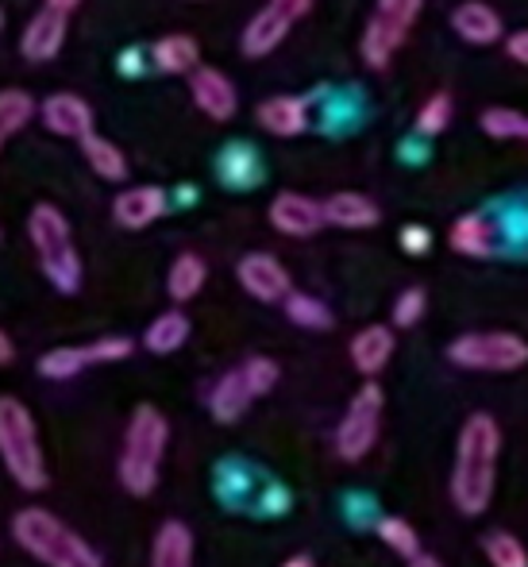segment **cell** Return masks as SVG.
Instances as JSON below:
<instances>
[{
  "mask_svg": "<svg viewBox=\"0 0 528 567\" xmlns=\"http://www.w3.org/2000/svg\"><path fill=\"white\" fill-rule=\"evenodd\" d=\"M151 567H194V533L182 522H166L151 545Z\"/></svg>",
  "mask_w": 528,
  "mask_h": 567,
  "instance_id": "22",
  "label": "cell"
},
{
  "mask_svg": "<svg viewBox=\"0 0 528 567\" xmlns=\"http://www.w3.org/2000/svg\"><path fill=\"white\" fill-rule=\"evenodd\" d=\"M424 306H428V298H424L421 286H413V290H405L402 298L394 301V324L397 329H413V324L424 317Z\"/></svg>",
  "mask_w": 528,
  "mask_h": 567,
  "instance_id": "35",
  "label": "cell"
},
{
  "mask_svg": "<svg viewBox=\"0 0 528 567\" xmlns=\"http://www.w3.org/2000/svg\"><path fill=\"white\" fill-rule=\"evenodd\" d=\"M506 54L517 62V66H528V28L514 31V35L506 39Z\"/></svg>",
  "mask_w": 528,
  "mask_h": 567,
  "instance_id": "37",
  "label": "cell"
},
{
  "mask_svg": "<svg viewBox=\"0 0 528 567\" xmlns=\"http://www.w3.org/2000/svg\"><path fill=\"white\" fill-rule=\"evenodd\" d=\"M478 124H483V132L490 135V140H528V116L517 113V109L494 105V109H486Z\"/></svg>",
  "mask_w": 528,
  "mask_h": 567,
  "instance_id": "30",
  "label": "cell"
},
{
  "mask_svg": "<svg viewBox=\"0 0 528 567\" xmlns=\"http://www.w3.org/2000/svg\"><path fill=\"white\" fill-rule=\"evenodd\" d=\"M390 355H394V332L386 324H366L355 340H351V363L359 374L374 379L379 371H386Z\"/></svg>",
  "mask_w": 528,
  "mask_h": 567,
  "instance_id": "19",
  "label": "cell"
},
{
  "mask_svg": "<svg viewBox=\"0 0 528 567\" xmlns=\"http://www.w3.org/2000/svg\"><path fill=\"white\" fill-rule=\"evenodd\" d=\"M447 124H452V97H447V93H432V97L424 101V109L417 113V132L421 135H439Z\"/></svg>",
  "mask_w": 528,
  "mask_h": 567,
  "instance_id": "34",
  "label": "cell"
},
{
  "mask_svg": "<svg viewBox=\"0 0 528 567\" xmlns=\"http://www.w3.org/2000/svg\"><path fill=\"white\" fill-rule=\"evenodd\" d=\"M452 247L459 255H467V259H490L494 255V228L486 217H478V213H467V217L455 220L452 228Z\"/></svg>",
  "mask_w": 528,
  "mask_h": 567,
  "instance_id": "26",
  "label": "cell"
},
{
  "mask_svg": "<svg viewBox=\"0 0 528 567\" xmlns=\"http://www.w3.org/2000/svg\"><path fill=\"white\" fill-rule=\"evenodd\" d=\"M313 0H267L259 12L251 16V23L239 35V47H244L247 59H262V54L278 51L290 35V28L298 20H306Z\"/></svg>",
  "mask_w": 528,
  "mask_h": 567,
  "instance_id": "9",
  "label": "cell"
},
{
  "mask_svg": "<svg viewBox=\"0 0 528 567\" xmlns=\"http://www.w3.org/2000/svg\"><path fill=\"white\" fill-rule=\"evenodd\" d=\"M239 371H244V379H247V386H251L255 398L270 394V390L278 386V374H282L275 359H267V355H251L244 367H239Z\"/></svg>",
  "mask_w": 528,
  "mask_h": 567,
  "instance_id": "33",
  "label": "cell"
},
{
  "mask_svg": "<svg viewBox=\"0 0 528 567\" xmlns=\"http://www.w3.org/2000/svg\"><path fill=\"white\" fill-rule=\"evenodd\" d=\"M447 359L463 371H521L528 363V340L517 332H463L447 343Z\"/></svg>",
  "mask_w": 528,
  "mask_h": 567,
  "instance_id": "7",
  "label": "cell"
},
{
  "mask_svg": "<svg viewBox=\"0 0 528 567\" xmlns=\"http://www.w3.org/2000/svg\"><path fill=\"white\" fill-rule=\"evenodd\" d=\"M35 116V101L23 90H0V151L12 140L20 127H28V120Z\"/></svg>",
  "mask_w": 528,
  "mask_h": 567,
  "instance_id": "29",
  "label": "cell"
},
{
  "mask_svg": "<svg viewBox=\"0 0 528 567\" xmlns=\"http://www.w3.org/2000/svg\"><path fill=\"white\" fill-rule=\"evenodd\" d=\"M39 116H43V124L51 127L54 135H62V140H85V135L93 132V109H90V101H82L77 93H54V97H46Z\"/></svg>",
  "mask_w": 528,
  "mask_h": 567,
  "instance_id": "16",
  "label": "cell"
},
{
  "mask_svg": "<svg viewBox=\"0 0 528 567\" xmlns=\"http://www.w3.org/2000/svg\"><path fill=\"white\" fill-rule=\"evenodd\" d=\"M324 209V225L335 228H374L382 220L379 205L363 194H332L328 202H320Z\"/></svg>",
  "mask_w": 528,
  "mask_h": 567,
  "instance_id": "21",
  "label": "cell"
},
{
  "mask_svg": "<svg viewBox=\"0 0 528 567\" xmlns=\"http://www.w3.org/2000/svg\"><path fill=\"white\" fill-rule=\"evenodd\" d=\"M382 410H386V394H382L379 382H366L351 398L348 413H343L340 429H335V452H340V460L359 463L374 449V441L382 433Z\"/></svg>",
  "mask_w": 528,
  "mask_h": 567,
  "instance_id": "8",
  "label": "cell"
},
{
  "mask_svg": "<svg viewBox=\"0 0 528 567\" xmlns=\"http://www.w3.org/2000/svg\"><path fill=\"white\" fill-rule=\"evenodd\" d=\"M236 278L255 301H267V306H270V301H282L286 293L293 290L290 270H286L282 262H278L275 255H267V251L244 255V259H239V267H236Z\"/></svg>",
  "mask_w": 528,
  "mask_h": 567,
  "instance_id": "11",
  "label": "cell"
},
{
  "mask_svg": "<svg viewBox=\"0 0 528 567\" xmlns=\"http://www.w3.org/2000/svg\"><path fill=\"white\" fill-rule=\"evenodd\" d=\"M66 20L70 16L54 12V8H43L28 20L20 35V54L28 62H51L59 59V51L66 47Z\"/></svg>",
  "mask_w": 528,
  "mask_h": 567,
  "instance_id": "12",
  "label": "cell"
},
{
  "mask_svg": "<svg viewBox=\"0 0 528 567\" xmlns=\"http://www.w3.org/2000/svg\"><path fill=\"white\" fill-rule=\"evenodd\" d=\"M189 340V317L182 309H170V313H158L155 321L143 332V348L155 351V355H174L182 343Z\"/></svg>",
  "mask_w": 528,
  "mask_h": 567,
  "instance_id": "24",
  "label": "cell"
},
{
  "mask_svg": "<svg viewBox=\"0 0 528 567\" xmlns=\"http://www.w3.org/2000/svg\"><path fill=\"white\" fill-rule=\"evenodd\" d=\"M282 567H313V560H309V556H290Z\"/></svg>",
  "mask_w": 528,
  "mask_h": 567,
  "instance_id": "41",
  "label": "cell"
},
{
  "mask_svg": "<svg viewBox=\"0 0 528 567\" xmlns=\"http://www.w3.org/2000/svg\"><path fill=\"white\" fill-rule=\"evenodd\" d=\"M0 28H4V12H0Z\"/></svg>",
  "mask_w": 528,
  "mask_h": 567,
  "instance_id": "42",
  "label": "cell"
},
{
  "mask_svg": "<svg viewBox=\"0 0 528 567\" xmlns=\"http://www.w3.org/2000/svg\"><path fill=\"white\" fill-rule=\"evenodd\" d=\"M259 124L278 140H293L309 127V105L301 97H290V93H278V97L259 105Z\"/></svg>",
  "mask_w": 528,
  "mask_h": 567,
  "instance_id": "18",
  "label": "cell"
},
{
  "mask_svg": "<svg viewBox=\"0 0 528 567\" xmlns=\"http://www.w3.org/2000/svg\"><path fill=\"white\" fill-rule=\"evenodd\" d=\"M170 444V425L155 405H139L127 421L124 452H120V483L135 498H147L158 486V471H163V455Z\"/></svg>",
  "mask_w": 528,
  "mask_h": 567,
  "instance_id": "3",
  "label": "cell"
},
{
  "mask_svg": "<svg viewBox=\"0 0 528 567\" xmlns=\"http://www.w3.org/2000/svg\"><path fill=\"white\" fill-rule=\"evenodd\" d=\"M205 278H209L205 259H201V255H194V251H186V255H178V259L170 262V275H166V293H170L178 306H182V301H194L197 293H201Z\"/></svg>",
  "mask_w": 528,
  "mask_h": 567,
  "instance_id": "25",
  "label": "cell"
},
{
  "mask_svg": "<svg viewBox=\"0 0 528 567\" xmlns=\"http://www.w3.org/2000/svg\"><path fill=\"white\" fill-rule=\"evenodd\" d=\"M12 359H15V343L8 340V332H4V329H0V367H8Z\"/></svg>",
  "mask_w": 528,
  "mask_h": 567,
  "instance_id": "38",
  "label": "cell"
},
{
  "mask_svg": "<svg viewBox=\"0 0 528 567\" xmlns=\"http://www.w3.org/2000/svg\"><path fill=\"white\" fill-rule=\"evenodd\" d=\"M135 343L127 337H101L93 343H74V348H54L46 351L43 359H39V374L43 379H74V374H82L85 367H101V363H120V359L132 355Z\"/></svg>",
  "mask_w": 528,
  "mask_h": 567,
  "instance_id": "10",
  "label": "cell"
},
{
  "mask_svg": "<svg viewBox=\"0 0 528 567\" xmlns=\"http://www.w3.org/2000/svg\"><path fill=\"white\" fill-rule=\"evenodd\" d=\"M251 402H255V394H251V386H247V379H244V371H228V374H220V382L213 386V394H209V413L220 425H231V421H239L247 410H251Z\"/></svg>",
  "mask_w": 528,
  "mask_h": 567,
  "instance_id": "20",
  "label": "cell"
},
{
  "mask_svg": "<svg viewBox=\"0 0 528 567\" xmlns=\"http://www.w3.org/2000/svg\"><path fill=\"white\" fill-rule=\"evenodd\" d=\"M77 143H82L85 163L93 166V174H97V178H105V182H124L127 178V158L112 140H101V135L90 132L85 140H77Z\"/></svg>",
  "mask_w": 528,
  "mask_h": 567,
  "instance_id": "27",
  "label": "cell"
},
{
  "mask_svg": "<svg viewBox=\"0 0 528 567\" xmlns=\"http://www.w3.org/2000/svg\"><path fill=\"white\" fill-rule=\"evenodd\" d=\"M483 548H486L490 567H528V553L514 533H490V537L483 540Z\"/></svg>",
  "mask_w": 528,
  "mask_h": 567,
  "instance_id": "32",
  "label": "cell"
},
{
  "mask_svg": "<svg viewBox=\"0 0 528 567\" xmlns=\"http://www.w3.org/2000/svg\"><path fill=\"white\" fill-rule=\"evenodd\" d=\"M166 213V189L163 186H132L124 194H116L112 202V220L127 231L151 228Z\"/></svg>",
  "mask_w": 528,
  "mask_h": 567,
  "instance_id": "15",
  "label": "cell"
},
{
  "mask_svg": "<svg viewBox=\"0 0 528 567\" xmlns=\"http://www.w3.org/2000/svg\"><path fill=\"white\" fill-rule=\"evenodd\" d=\"M282 306H286V317H290V321L298 324V329H309V332L332 329V309H328L320 298H313V293L290 290L282 298Z\"/></svg>",
  "mask_w": 528,
  "mask_h": 567,
  "instance_id": "28",
  "label": "cell"
},
{
  "mask_svg": "<svg viewBox=\"0 0 528 567\" xmlns=\"http://www.w3.org/2000/svg\"><path fill=\"white\" fill-rule=\"evenodd\" d=\"M428 244H432V236H428V228H421V225H410L402 231V247L410 255H424L428 251Z\"/></svg>",
  "mask_w": 528,
  "mask_h": 567,
  "instance_id": "36",
  "label": "cell"
},
{
  "mask_svg": "<svg viewBox=\"0 0 528 567\" xmlns=\"http://www.w3.org/2000/svg\"><path fill=\"white\" fill-rule=\"evenodd\" d=\"M28 236L35 247V259L43 267L46 282L59 293H77L82 290V255L74 247V231L70 220L62 217V209L54 205H35L28 217Z\"/></svg>",
  "mask_w": 528,
  "mask_h": 567,
  "instance_id": "5",
  "label": "cell"
},
{
  "mask_svg": "<svg viewBox=\"0 0 528 567\" xmlns=\"http://www.w3.org/2000/svg\"><path fill=\"white\" fill-rule=\"evenodd\" d=\"M498 452H501V429L490 413H470L459 429L455 444V467H452V502L463 517L486 514L498 483Z\"/></svg>",
  "mask_w": 528,
  "mask_h": 567,
  "instance_id": "1",
  "label": "cell"
},
{
  "mask_svg": "<svg viewBox=\"0 0 528 567\" xmlns=\"http://www.w3.org/2000/svg\"><path fill=\"white\" fill-rule=\"evenodd\" d=\"M421 8H424V0H379V4H374V16L363 28V43H359L366 66L386 70L390 62H394V54L402 51L413 23H417Z\"/></svg>",
  "mask_w": 528,
  "mask_h": 567,
  "instance_id": "6",
  "label": "cell"
},
{
  "mask_svg": "<svg viewBox=\"0 0 528 567\" xmlns=\"http://www.w3.org/2000/svg\"><path fill=\"white\" fill-rule=\"evenodd\" d=\"M379 537L386 540V545L394 548L397 556H405V560L421 556V537H417V529L405 522V517H382V522H379Z\"/></svg>",
  "mask_w": 528,
  "mask_h": 567,
  "instance_id": "31",
  "label": "cell"
},
{
  "mask_svg": "<svg viewBox=\"0 0 528 567\" xmlns=\"http://www.w3.org/2000/svg\"><path fill=\"white\" fill-rule=\"evenodd\" d=\"M452 31L470 47H490L506 35L501 16L494 12L490 4H483V0H463V4L452 12Z\"/></svg>",
  "mask_w": 528,
  "mask_h": 567,
  "instance_id": "17",
  "label": "cell"
},
{
  "mask_svg": "<svg viewBox=\"0 0 528 567\" xmlns=\"http://www.w3.org/2000/svg\"><path fill=\"white\" fill-rule=\"evenodd\" d=\"M189 93H194V105L209 120H231L239 109V93L231 85V78L213 66H197L189 74Z\"/></svg>",
  "mask_w": 528,
  "mask_h": 567,
  "instance_id": "13",
  "label": "cell"
},
{
  "mask_svg": "<svg viewBox=\"0 0 528 567\" xmlns=\"http://www.w3.org/2000/svg\"><path fill=\"white\" fill-rule=\"evenodd\" d=\"M77 4H82V0H46V8H54V12H62V16H70Z\"/></svg>",
  "mask_w": 528,
  "mask_h": 567,
  "instance_id": "39",
  "label": "cell"
},
{
  "mask_svg": "<svg viewBox=\"0 0 528 567\" xmlns=\"http://www.w3.org/2000/svg\"><path fill=\"white\" fill-rule=\"evenodd\" d=\"M410 567H444V564H439L436 556H424V553H421V556H413Z\"/></svg>",
  "mask_w": 528,
  "mask_h": 567,
  "instance_id": "40",
  "label": "cell"
},
{
  "mask_svg": "<svg viewBox=\"0 0 528 567\" xmlns=\"http://www.w3.org/2000/svg\"><path fill=\"white\" fill-rule=\"evenodd\" d=\"M12 537L28 556H35L43 567H105L101 553L70 529L62 517H54L43 506H28L12 517Z\"/></svg>",
  "mask_w": 528,
  "mask_h": 567,
  "instance_id": "2",
  "label": "cell"
},
{
  "mask_svg": "<svg viewBox=\"0 0 528 567\" xmlns=\"http://www.w3.org/2000/svg\"><path fill=\"white\" fill-rule=\"evenodd\" d=\"M151 59L163 74H194L201 66V47L194 35H163L151 47Z\"/></svg>",
  "mask_w": 528,
  "mask_h": 567,
  "instance_id": "23",
  "label": "cell"
},
{
  "mask_svg": "<svg viewBox=\"0 0 528 567\" xmlns=\"http://www.w3.org/2000/svg\"><path fill=\"white\" fill-rule=\"evenodd\" d=\"M0 463L20 491L35 494L46 486V455L39 444L35 417L12 394H0Z\"/></svg>",
  "mask_w": 528,
  "mask_h": 567,
  "instance_id": "4",
  "label": "cell"
},
{
  "mask_svg": "<svg viewBox=\"0 0 528 567\" xmlns=\"http://www.w3.org/2000/svg\"><path fill=\"white\" fill-rule=\"evenodd\" d=\"M270 225L282 231V236L306 239L324 228V209H320V202H313V197H306V194H278L275 202H270Z\"/></svg>",
  "mask_w": 528,
  "mask_h": 567,
  "instance_id": "14",
  "label": "cell"
}]
</instances>
